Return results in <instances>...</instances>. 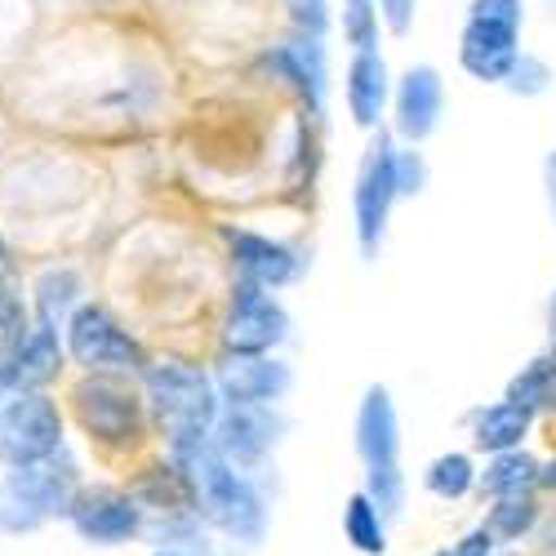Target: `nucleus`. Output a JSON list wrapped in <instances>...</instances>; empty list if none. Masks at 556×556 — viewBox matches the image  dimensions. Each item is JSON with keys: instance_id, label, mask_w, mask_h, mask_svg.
I'll return each mask as SVG.
<instances>
[{"instance_id": "f257e3e1", "label": "nucleus", "mask_w": 556, "mask_h": 556, "mask_svg": "<svg viewBox=\"0 0 556 556\" xmlns=\"http://www.w3.org/2000/svg\"><path fill=\"white\" fill-rule=\"evenodd\" d=\"M152 409V428L169 458H188L214 441L223 396L214 369L192 356H152L148 375L138 379Z\"/></svg>"}, {"instance_id": "f03ea898", "label": "nucleus", "mask_w": 556, "mask_h": 556, "mask_svg": "<svg viewBox=\"0 0 556 556\" xmlns=\"http://www.w3.org/2000/svg\"><path fill=\"white\" fill-rule=\"evenodd\" d=\"M178 463L197 481V517L205 521V530H214L218 539H227L231 547H245V552L263 547V539L271 530V503H267L258 477L231 468L214 450V441Z\"/></svg>"}, {"instance_id": "7ed1b4c3", "label": "nucleus", "mask_w": 556, "mask_h": 556, "mask_svg": "<svg viewBox=\"0 0 556 556\" xmlns=\"http://www.w3.org/2000/svg\"><path fill=\"white\" fill-rule=\"evenodd\" d=\"M72 419L89 450L99 454H138L152 441V409L138 379H112V375H80L67 388Z\"/></svg>"}, {"instance_id": "20e7f679", "label": "nucleus", "mask_w": 556, "mask_h": 556, "mask_svg": "<svg viewBox=\"0 0 556 556\" xmlns=\"http://www.w3.org/2000/svg\"><path fill=\"white\" fill-rule=\"evenodd\" d=\"M80 485V468L67 454L31 463V468H5L0 472V530L36 534L59 517L67 521V507Z\"/></svg>"}, {"instance_id": "39448f33", "label": "nucleus", "mask_w": 556, "mask_h": 556, "mask_svg": "<svg viewBox=\"0 0 556 556\" xmlns=\"http://www.w3.org/2000/svg\"><path fill=\"white\" fill-rule=\"evenodd\" d=\"M396 138L388 129L369 134L356 174H352V241L361 263H379L383 245H388V231H392V210L401 205L396 192Z\"/></svg>"}, {"instance_id": "423d86ee", "label": "nucleus", "mask_w": 556, "mask_h": 556, "mask_svg": "<svg viewBox=\"0 0 556 556\" xmlns=\"http://www.w3.org/2000/svg\"><path fill=\"white\" fill-rule=\"evenodd\" d=\"M67 361L80 375H112V379H143L148 375V348L108 303H80L63 326Z\"/></svg>"}, {"instance_id": "0eeeda50", "label": "nucleus", "mask_w": 556, "mask_h": 556, "mask_svg": "<svg viewBox=\"0 0 556 556\" xmlns=\"http://www.w3.org/2000/svg\"><path fill=\"white\" fill-rule=\"evenodd\" d=\"M294 339V316L281 294L231 281L218 316V356H281Z\"/></svg>"}, {"instance_id": "6e6552de", "label": "nucleus", "mask_w": 556, "mask_h": 556, "mask_svg": "<svg viewBox=\"0 0 556 556\" xmlns=\"http://www.w3.org/2000/svg\"><path fill=\"white\" fill-rule=\"evenodd\" d=\"M67 414L50 392H5L0 396V463L31 468L63 454Z\"/></svg>"}, {"instance_id": "1a4fd4ad", "label": "nucleus", "mask_w": 556, "mask_h": 556, "mask_svg": "<svg viewBox=\"0 0 556 556\" xmlns=\"http://www.w3.org/2000/svg\"><path fill=\"white\" fill-rule=\"evenodd\" d=\"M218 241L227 250V263L237 271V281H250L271 294L294 290L312 267L307 250H299L281 237H267V231L245 227V223H218Z\"/></svg>"}, {"instance_id": "9d476101", "label": "nucleus", "mask_w": 556, "mask_h": 556, "mask_svg": "<svg viewBox=\"0 0 556 556\" xmlns=\"http://www.w3.org/2000/svg\"><path fill=\"white\" fill-rule=\"evenodd\" d=\"M67 526L89 547H125L148 534V507L129 494V485L99 481V485L76 490V498L67 507Z\"/></svg>"}, {"instance_id": "9b49d317", "label": "nucleus", "mask_w": 556, "mask_h": 556, "mask_svg": "<svg viewBox=\"0 0 556 556\" xmlns=\"http://www.w3.org/2000/svg\"><path fill=\"white\" fill-rule=\"evenodd\" d=\"M258 67H267V76L290 89L294 103L312 116V121H326L330 108V40H312V36H286L267 45L258 54Z\"/></svg>"}, {"instance_id": "f8f14e48", "label": "nucleus", "mask_w": 556, "mask_h": 556, "mask_svg": "<svg viewBox=\"0 0 556 556\" xmlns=\"http://www.w3.org/2000/svg\"><path fill=\"white\" fill-rule=\"evenodd\" d=\"M445 125V72L437 63H409L396 72L388 134L401 148H424Z\"/></svg>"}, {"instance_id": "ddd939ff", "label": "nucleus", "mask_w": 556, "mask_h": 556, "mask_svg": "<svg viewBox=\"0 0 556 556\" xmlns=\"http://www.w3.org/2000/svg\"><path fill=\"white\" fill-rule=\"evenodd\" d=\"M521 54H526V23L463 14L458 40H454V59H458V72L468 80L503 89V80L513 76Z\"/></svg>"}, {"instance_id": "4468645a", "label": "nucleus", "mask_w": 556, "mask_h": 556, "mask_svg": "<svg viewBox=\"0 0 556 556\" xmlns=\"http://www.w3.org/2000/svg\"><path fill=\"white\" fill-rule=\"evenodd\" d=\"M401 409L388 383H369L356 401V419H352V454L361 463V477L375 472H401Z\"/></svg>"}, {"instance_id": "2eb2a0df", "label": "nucleus", "mask_w": 556, "mask_h": 556, "mask_svg": "<svg viewBox=\"0 0 556 556\" xmlns=\"http://www.w3.org/2000/svg\"><path fill=\"white\" fill-rule=\"evenodd\" d=\"M286 437L281 409L271 405H223L218 424H214V450L241 472H263L267 458L276 454Z\"/></svg>"}, {"instance_id": "dca6fc26", "label": "nucleus", "mask_w": 556, "mask_h": 556, "mask_svg": "<svg viewBox=\"0 0 556 556\" xmlns=\"http://www.w3.org/2000/svg\"><path fill=\"white\" fill-rule=\"evenodd\" d=\"M214 383H218L223 405L281 409L294 392V365L286 356H218Z\"/></svg>"}, {"instance_id": "f3484780", "label": "nucleus", "mask_w": 556, "mask_h": 556, "mask_svg": "<svg viewBox=\"0 0 556 556\" xmlns=\"http://www.w3.org/2000/svg\"><path fill=\"white\" fill-rule=\"evenodd\" d=\"M392 85H396V72H392L383 50L348 54V63H343V112H348L352 129H361L365 138L388 129Z\"/></svg>"}, {"instance_id": "a211bd4d", "label": "nucleus", "mask_w": 556, "mask_h": 556, "mask_svg": "<svg viewBox=\"0 0 556 556\" xmlns=\"http://www.w3.org/2000/svg\"><path fill=\"white\" fill-rule=\"evenodd\" d=\"M463 432H468V450L477 458H490V454H507V450L530 445V437L539 432V419L530 409L498 396V401H481L463 414Z\"/></svg>"}, {"instance_id": "6ab92c4d", "label": "nucleus", "mask_w": 556, "mask_h": 556, "mask_svg": "<svg viewBox=\"0 0 556 556\" xmlns=\"http://www.w3.org/2000/svg\"><path fill=\"white\" fill-rule=\"evenodd\" d=\"M67 369L63 334L50 326H31L27 343L0 365V388L5 392H45Z\"/></svg>"}, {"instance_id": "aec40b11", "label": "nucleus", "mask_w": 556, "mask_h": 556, "mask_svg": "<svg viewBox=\"0 0 556 556\" xmlns=\"http://www.w3.org/2000/svg\"><path fill=\"white\" fill-rule=\"evenodd\" d=\"M419 485L428 498L437 503H468L477 498V485H481V458L463 445V450H441L424 463V472H419Z\"/></svg>"}, {"instance_id": "412c9836", "label": "nucleus", "mask_w": 556, "mask_h": 556, "mask_svg": "<svg viewBox=\"0 0 556 556\" xmlns=\"http://www.w3.org/2000/svg\"><path fill=\"white\" fill-rule=\"evenodd\" d=\"M547 521V507L543 494H507V498H490L485 503V517L481 526L490 530V539L503 552H517L521 543H530Z\"/></svg>"}, {"instance_id": "4be33fe9", "label": "nucleus", "mask_w": 556, "mask_h": 556, "mask_svg": "<svg viewBox=\"0 0 556 556\" xmlns=\"http://www.w3.org/2000/svg\"><path fill=\"white\" fill-rule=\"evenodd\" d=\"M89 303L85 299V276L72 267V263H54L36 276L31 286V307H36V326H50L63 334V326L72 320V312Z\"/></svg>"}, {"instance_id": "5701e85b", "label": "nucleus", "mask_w": 556, "mask_h": 556, "mask_svg": "<svg viewBox=\"0 0 556 556\" xmlns=\"http://www.w3.org/2000/svg\"><path fill=\"white\" fill-rule=\"evenodd\" d=\"M539 472H543V454H534L530 445L490 454V458H481L477 498L490 503V498H507V494H539Z\"/></svg>"}, {"instance_id": "b1692460", "label": "nucleus", "mask_w": 556, "mask_h": 556, "mask_svg": "<svg viewBox=\"0 0 556 556\" xmlns=\"http://www.w3.org/2000/svg\"><path fill=\"white\" fill-rule=\"evenodd\" d=\"M343 543L356 552V556H388L392 552V521L369 503L365 490H352L343 498Z\"/></svg>"}, {"instance_id": "393cba45", "label": "nucleus", "mask_w": 556, "mask_h": 556, "mask_svg": "<svg viewBox=\"0 0 556 556\" xmlns=\"http://www.w3.org/2000/svg\"><path fill=\"white\" fill-rule=\"evenodd\" d=\"M552 396H556V356H552V348H547V352H534V356L517 369V375L507 379V388H503V401L530 409L539 424L547 419Z\"/></svg>"}, {"instance_id": "a878e982", "label": "nucleus", "mask_w": 556, "mask_h": 556, "mask_svg": "<svg viewBox=\"0 0 556 556\" xmlns=\"http://www.w3.org/2000/svg\"><path fill=\"white\" fill-rule=\"evenodd\" d=\"M334 27L348 45V54L361 50H383V23H379V0H339Z\"/></svg>"}, {"instance_id": "bb28decb", "label": "nucleus", "mask_w": 556, "mask_h": 556, "mask_svg": "<svg viewBox=\"0 0 556 556\" xmlns=\"http://www.w3.org/2000/svg\"><path fill=\"white\" fill-rule=\"evenodd\" d=\"M552 85H556L552 63H547L543 54L526 50V54L517 59L513 76L503 80V94H513V99H521V103H534V99H547V94H552Z\"/></svg>"}, {"instance_id": "cd10ccee", "label": "nucleus", "mask_w": 556, "mask_h": 556, "mask_svg": "<svg viewBox=\"0 0 556 556\" xmlns=\"http://www.w3.org/2000/svg\"><path fill=\"white\" fill-rule=\"evenodd\" d=\"M31 326H36V320H31L27 303H23L14 290L0 286V365H5V361L27 343Z\"/></svg>"}, {"instance_id": "c85d7f7f", "label": "nucleus", "mask_w": 556, "mask_h": 556, "mask_svg": "<svg viewBox=\"0 0 556 556\" xmlns=\"http://www.w3.org/2000/svg\"><path fill=\"white\" fill-rule=\"evenodd\" d=\"M432 188V165L424 148H396V192L401 201H419Z\"/></svg>"}, {"instance_id": "c756f323", "label": "nucleus", "mask_w": 556, "mask_h": 556, "mask_svg": "<svg viewBox=\"0 0 556 556\" xmlns=\"http://www.w3.org/2000/svg\"><path fill=\"white\" fill-rule=\"evenodd\" d=\"M379 23H383V36L392 40H405L419 27V0H379Z\"/></svg>"}, {"instance_id": "7c9ffc66", "label": "nucleus", "mask_w": 556, "mask_h": 556, "mask_svg": "<svg viewBox=\"0 0 556 556\" xmlns=\"http://www.w3.org/2000/svg\"><path fill=\"white\" fill-rule=\"evenodd\" d=\"M498 552H503V547H498V543L490 539V530L477 521L472 530H463L450 547H441V552H432V556H498Z\"/></svg>"}, {"instance_id": "2f4dec72", "label": "nucleus", "mask_w": 556, "mask_h": 556, "mask_svg": "<svg viewBox=\"0 0 556 556\" xmlns=\"http://www.w3.org/2000/svg\"><path fill=\"white\" fill-rule=\"evenodd\" d=\"M463 14H481V18H513L526 23V0H468Z\"/></svg>"}, {"instance_id": "473e14b6", "label": "nucleus", "mask_w": 556, "mask_h": 556, "mask_svg": "<svg viewBox=\"0 0 556 556\" xmlns=\"http://www.w3.org/2000/svg\"><path fill=\"white\" fill-rule=\"evenodd\" d=\"M539 182H543V205H547V223L556 231V148L543 152V165H539Z\"/></svg>"}, {"instance_id": "72a5a7b5", "label": "nucleus", "mask_w": 556, "mask_h": 556, "mask_svg": "<svg viewBox=\"0 0 556 556\" xmlns=\"http://www.w3.org/2000/svg\"><path fill=\"white\" fill-rule=\"evenodd\" d=\"M539 494H543V498H556V450L543 458V472H539Z\"/></svg>"}, {"instance_id": "f704fd0d", "label": "nucleus", "mask_w": 556, "mask_h": 556, "mask_svg": "<svg viewBox=\"0 0 556 556\" xmlns=\"http://www.w3.org/2000/svg\"><path fill=\"white\" fill-rule=\"evenodd\" d=\"M547 330H552V343H556V286L547 294Z\"/></svg>"}, {"instance_id": "c9c22d12", "label": "nucleus", "mask_w": 556, "mask_h": 556, "mask_svg": "<svg viewBox=\"0 0 556 556\" xmlns=\"http://www.w3.org/2000/svg\"><path fill=\"white\" fill-rule=\"evenodd\" d=\"M148 556H205V552H188V547H152Z\"/></svg>"}, {"instance_id": "e433bc0d", "label": "nucleus", "mask_w": 556, "mask_h": 556, "mask_svg": "<svg viewBox=\"0 0 556 556\" xmlns=\"http://www.w3.org/2000/svg\"><path fill=\"white\" fill-rule=\"evenodd\" d=\"M543 424H547V428L556 432V396H552V409H547V419H543Z\"/></svg>"}, {"instance_id": "4c0bfd02", "label": "nucleus", "mask_w": 556, "mask_h": 556, "mask_svg": "<svg viewBox=\"0 0 556 556\" xmlns=\"http://www.w3.org/2000/svg\"><path fill=\"white\" fill-rule=\"evenodd\" d=\"M5 258H10V254H5V241H0V276H5Z\"/></svg>"}, {"instance_id": "58836bf2", "label": "nucleus", "mask_w": 556, "mask_h": 556, "mask_svg": "<svg viewBox=\"0 0 556 556\" xmlns=\"http://www.w3.org/2000/svg\"><path fill=\"white\" fill-rule=\"evenodd\" d=\"M498 556H517V552H498Z\"/></svg>"}, {"instance_id": "ea45409f", "label": "nucleus", "mask_w": 556, "mask_h": 556, "mask_svg": "<svg viewBox=\"0 0 556 556\" xmlns=\"http://www.w3.org/2000/svg\"><path fill=\"white\" fill-rule=\"evenodd\" d=\"M552 356H556V343H552Z\"/></svg>"}, {"instance_id": "a19ab883", "label": "nucleus", "mask_w": 556, "mask_h": 556, "mask_svg": "<svg viewBox=\"0 0 556 556\" xmlns=\"http://www.w3.org/2000/svg\"><path fill=\"white\" fill-rule=\"evenodd\" d=\"M552 5H556V0H552Z\"/></svg>"}]
</instances>
